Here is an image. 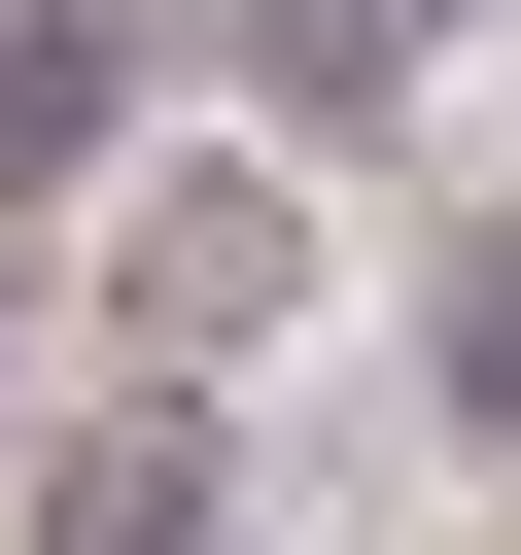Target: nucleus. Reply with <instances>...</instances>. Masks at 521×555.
I'll use <instances>...</instances> for the list:
<instances>
[{"mask_svg": "<svg viewBox=\"0 0 521 555\" xmlns=\"http://www.w3.org/2000/svg\"><path fill=\"white\" fill-rule=\"evenodd\" d=\"M452 35H486V0H243L208 69H243V139H313V173H417V104H452Z\"/></svg>", "mask_w": 521, "mask_h": 555, "instance_id": "20e7f679", "label": "nucleus"}, {"mask_svg": "<svg viewBox=\"0 0 521 555\" xmlns=\"http://www.w3.org/2000/svg\"><path fill=\"white\" fill-rule=\"evenodd\" d=\"M139 104H174V0H0V243L139 208Z\"/></svg>", "mask_w": 521, "mask_h": 555, "instance_id": "7ed1b4c3", "label": "nucleus"}, {"mask_svg": "<svg viewBox=\"0 0 521 555\" xmlns=\"http://www.w3.org/2000/svg\"><path fill=\"white\" fill-rule=\"evenodd\" d=\"M278 312H313V139H208L104 208V382H278Z\"/></svg>", "mask_w": 521, "mask_h": 555, "instance_id": "f257e3e1", "label": "nucleus"}, {"mask_svg": "<svg viewBox=\"0 0 521 555\" xmlns=\"http://www.w3.org/2000/svg\"><path fill=\"white\" fill-rule=\"evenodd\" d=\"M0 520H35V555H243V382H104V416H35Z\"/></svg>", "mask_w": 521, "mask_h": 555, "instance_id": "f03ea898", "label": "nucleus"}, {"mask_svg": "<svg viewBox=\"0 0 521 555\" xmlns=\"http://www.w3.org/2000/svg\"><path fill=\"white\" fill-rule=\"evenodd\" d=\"M486 35H521V0H486Z\"/></svg>", "mask_w": 521, "mask_h": 555, "instance_id": "6e6552de", "label": "nucleus"}, {"mask_svg": "<svg viewBox=\"0 0 521 555\" xmlns=\"http://www.w3.org/2000/svg\"><path fill=\"white\" fill-rule=\"evenodd\" d=\"M0 451H35V243H0Z\"/></svg>", "mask_w": 521, "mask_h": 555, "instance_id": "423d86ee", "label": "nucleus"}, {"mask_svg": "<svg viewBox=\"0 0 521 555\" xmlns=\"http://www.w3.org/2000/svg\"><path fill=\"white\" fill-rule=\"evenodd\" d=\"M174 35H243V0H174Z\"/></svg>", "mask_w": 521, "mask_h": 555, "instance_id": "0eeeda50", "label": "nucleus"}, {"mask_svg": "<svg viewBox=\"0 0 521 555\" xmlns=\"http://www.w3.org/2000/svg\"><path fill=\"white\" fill-rule=\"evenodd\" d=\"M417 451H521V208L417 243Z\"/></svg>", "mask_w": 521, "mask_h": 555, "instance_id": "39448f33", "label": "nucleus"}]
</instances>
